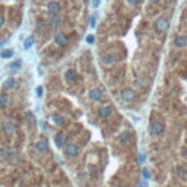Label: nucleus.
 I'll use <instances>...</instances> for the list:
<instances>
[{"label":"nucleus","instance_id":"nucleus-10","mask_svg":"<svg viewBox=\"0 0 187 187\" xmlns=\"http://www.w3.org/2000/svg\"><path fill=\"white\" fill-rule=\"evenodd\" d=\"M47 9H48V12H50V13L57 15V13L60 12V5H59L57 2H54V0H51V2L47 5Z\"/></svg>","mask_w":187,"mask_h":187},{"label":"nucleus","instance_id":"nucleus-8","mask_svg":"<svg viewBox=\"0 0 187 187\" xmlns=\"http://www.w3.org/2000/svg\"><path fill=\"white\" fill-rule=\"evenodd\" d=\"M89 98H91L92 101H100V100L103 98V89H100V88H93V89H91V92H89Z\"/></svg>","mask_w":187,"mask_h":187},{"label":"nucleus","instance_id":"nucleus-17","mask_svg":"<svg viewBox=\"0 0 187 187\" xmlns=\"http://www.w3.org/2000/svg\"><path fill=\"white\" fill-rule=\"evenodd\" d=\"M15 85H16L15 79H8V80L3 83V88H5L6 91H10V89H13V88H15Z\"/></svg>","mask_w":187,"mask_h":187},{"label":"nucleus","instance_id":"nucleus-7","mask_svg":"<svg viewBox=\"0 0 187 187\" xmlns=\"http://www.w3.org/2000/svg\"><path fill=\"white\" fill-rule=\"evenodd\" d=\"M54 43H56L59 47L66 45V44H67V35H66L64 32H57V34L54 35Z\"/></svg>","mask_w":187,"mask_h":187},{"label":"nucleus","instance_id":"nucleus-18","mask_svg":"<svg viewBox=\"0 0 187 187\" xmlns=\"http://www.w3.org/2000/svg\"><path fill=\"white\" fill-rule=\"evenodd\" d=\"M51 120H53L54 124H60V126L64 123V119H63V116H60V114H54V116L51 117Z\"/></svg>","mask_w":187,"mask_h":187},{"label":"nucleus","instance_id":"nucleus-33","mask_svg":"<svg viewBox=\"0 0 187 187\" xmlns=\"http://www.w3.org/2000/svg\"><path fill=\"white\" fill-rule=\"evenodd\" d=\"M140 187H148V183L143 180V181H140Z\"/></svg>","mask_w":187,"mask_h":187},{"label":"nucleus","instance_id":"nucleus-31","mask_svg":"<svg viewBox=\"0 0 187 187\" xmlns=\"http://www.w3.org/2000/svg\"><path fill=\"white\" fill-rule=\"evenodd\" d=\"M5 25V18H3V15H0V28H2Z\"/></svg>","mask_w":187,"mask_h":187},{"label":"nucleus","instance_id":"nucleus-26","mask_svg":"<svg viewBox=\"0 0 187 187\" xmlns=\"http://www.w3.org/2000/svg\"><path fill=\"white\" fill-rule=\"evenodd\" d=\"M19 66H21V63H19V61H13V63L10 64V69H12V70H18V69H19Z\"/></svg>","mask_w":187,"mask_h":187},{"label":"nucleus","instance_id":"nucleus-16","mask_svg":"<svg viewBox=\"0 0 187 187\" xmlns=\"http://www.w3.org/2000/svg\"><path fill=\"white\" fill-rule=\"evenodd\" d=\"M130 140H132V133L130 132H123L120 135V142L121 143H129Z\"/></svg>","mask_w":187,"mask_h":187},{"label":"nucleus","instance_id":"nucleus-19","mask_svg":"<svg viewBox=\"0 0 187 187\" xmlns=\"http://www.w3.org/2000/svg\"><path fill=\"white\" fill-rule=\"evenodd\" d=\"M9 103V97H8V93H0V105L2 107H6Z\"/></svg>","mask_w":187,"mask_h":187},{"label":"nucleus","instance_id":"nucleus-25","mask_svg":"<svg viewBox=\"0 0 187 187\" xmlns=\"http://www.w3.org/2000/svg\"><path fill=\"white\" fill-rule=\"evenodd\" d=\"M95 25H97V18L92 16L91 21H89V27H91V28H95Z\"/></svg>","mask_w":187,"mask_h":187},{"label":"nucleus","instance_id":"nucleus-1","mask_svg":"<svg viewBox=\"0 0 187 187\" xmlns=\"http://www.w3.org/2000/svg\"><path fill=\"white\" fill-rule=\"evenodd\" d=\"M164 130H165V126H164L162 121H152L151 126H149V133L155 137L161 136L164 133Z\"/></svg>","mask_w":187,"mask_h":187},{"label":"nucleus","instance_id":"nucleus-14","mask_svg":"<svg viewBox=\"0 0 187 187\" xmlns=\"http://www.w3.org/2000/svg\"><path fill=\"white\" fill-rule=\"evenodd\" d=\"M0 156H2L3 159H10L12 156H13V151L12 149H2V151H0Z\"/></svg>","mask_w":187,"mask_h":187},{"label":"nucleus","instance_id":"nucleus-2","mask_svg":"<svg viewBox=\"0 0 187 187\" xmlns=\"http://www.w3.org/2000/svg\"><path fill=\"white\" fill-rule=\"evenodd\" d=\"M154 27H155V31H156L158 34H164V32H167L168 28H170V21L165 19V18H159V19L155 22Z\"/></svg>","mask_w":187,"mask_h":187},{"label":"nucleus","instance_id":"nucleus-6","mask_svg":"<svg viewBox=\"0 0 187 187\" xmlns=\"http://www.w3.org/2000/svg\"><path fill=\"white\" fill-rule=\"evenodd\" d=\"M111 114H113V108H111L110 105H103V107L98 110V116H100V119H103V120L110 119Z\"/></svg>","mask_w":187,"mask_h":187},{"label":"nucleus","instance_id":"nucleus-9","mask_svg":"<svg viewBox=\"0 0 187 187\" xmlns=\"http://www.w3.org/2000/svg\"><path fill=\"white\" fill-rule=\"evenodd\" d=\"M35 149L40 154H47L48 152V142L47 140H38L35 145Z\"/></svg>","mask_w":187,"mask_h":187},{"label":"nucleus","instance_id":"nucleus-20","mask_svg":"<svg viewBox=\"0 0 187 187\" xmlns=\"http://www.w3.org/2000/svg\"><path fill=\"white\" fill-rule=\"evenodd\" d=\"M60 24H61V18H60L59 15H54L53 19H51V27H53V28H57Z\"/></svg>","mask_w":187,"mask_h":187},{"label":"nucleus","instance_id":"nucleus-23","mask_svg":"<svg viewBox=\"0 0 187 187\" xmlns=\"http://www.w3.org/2000/svg\"><path fill=\"white\" fill-rule=\"evenodd\" d=\"M32 43H34V40L29 37V38H27V40H25V43H24V47H25V48H29V47L32 45Z\"/></svg>","mask_w":187,"mask_h":187},{"label":"nucleus","instance_id":"nucleus-13","mask_svg":"<svg viewBox=\"0 0 187 187\" xmlns=\"http://www.w3.org/2000/svg\"><path fill=\"white\" fill-rule=\"evenodd\" d=\"M76 77H77L76 70L70 69V70H67V72H66V80H67V82H75V80H76Z\"/></svg>","mask_w":187,"mask_h":187},{"label":"nucleus","instance_id":"nucleus-32","mask_svg":"<svg viewBox=\"0 0 187 187\" xmlns=\"http://www.w3.org/2000/svg\"><path fill=\"white\" fill-rule=\"evenodd\" d=\"M139 161H140L142 164L145 162V155H143V154H140V155H139Z\"/></svg>","mask_w":187,"mask_h":187},{"label":"nucleus","instance_id":"nucleus-28","mask_svg":"<svg viewBox=\"0 0 187 187\" xmlns=\"http://www.w3.org/2000/svg\"><path fill=\"white\" fill-rule=\"evenodd\" d=\"M86 43H89V44L95 43V37H92V35H88V37H86Z\"/></svg>","mask_w":187,"mask_h":187},{"label":"nucleus","instance_id":"nucleus-3","mask_svg":"<svg viewBox=\"0 0 187 187\" xmlns=\"http://www.w3.org/2000/svg\"><path fill=\"white\" fill-rule=\"evenodd\" d=\"M120 97H121V101H123V103L130 104V103H133V101H135L136 93H135V91H133V89H123V91H121V93H120Z\"/></svg>","mask_w":187,"mask_h":187},{"label":"nucleus","instance_id":"nucleus-29","mask_svg":"<svg viewBox=\"0 0 187 187\" xmlns=\"http://www.w3.org/2000/svg\"><path fill=\"white\" fill-rule=\"evenodd\" d=\"M37 95H38V97H43V88H41V86L37 88Z\"/></svg>","mask_w":187,"mask_h":187},{"label":"nucleus","instance_id":"nucleus-24","mask_svg":"<svg viewBox=\"0 0 187 187\" xmlns=\"http://www.w3.org/2000/svg\"><path fill=\"white\" fill-rule=\"evenodd\" d=\"M142 175H143V178H145V180H148V178L151 177L149 170H148V168H143V170H142Z\"/></svg>","mask_w":187,"mask_h":187},{"label":"nucleus","instance_id":"nucleus-27","mask_svg":"<svg viewBox=\"0 0 187 187\" xmlns=\"http://www.w3.org/2000/svg\"><path fill=\"white\" fill-rule=\"evenodd\" d=\"M126 2H127V3L130 5V6H137L140 0H126Z\"/></svg>","mask_w":187,"mask_h":187},{"label":"nucleus","instance_id":"nucleus-22","mask_svg":"<svg viewBox=\"0 0 187 187\" xmlns=\"http://www.w3.org/2000/svg\"><path fill=\"white\" fill-rule=\"evenodd\" d=\"M12 54H13V51H12V50H3L0 56H2L3 59H9V57H12Z\"/></svg>","mask_w":187,"mask_h":187},{"label":"nucleus","instance_id":"nucleus-21","mask_svg":"<svg viewBox=\"0 0 187 187\" xmlns=\"http://www.w3.org/2000/svg\"><path fill=\"white\" fill-rule=\"evenodd\" d=\"M177 172H178L180 175H187V167H186V165H180V167L177 168Z\"/></svg>","mask_w":187,"mask_h":187},{"label":"nucleus","instance_id":"nucleus-11","mask_svg":"<svg viewBox=\"0 0 187 187\" xmlns=\"http://www.w3.org/2000/svg\"><path fill=\"white\" fill-rule=\"evenodd\" d=\"M3 129H5V133H8V135H13L16 132V126L12 121H5Z\"/></svg>","mask_w":187,"mask_h":187},{"label":"nucleus","instance_id":"nucleus-15","mask_svg":"<svg viewBox=\"0 0 187 187\" xmlns=\"http://www.w3.org/2000/svg\"><path fill=\"white\" fill-rule=\"evenodd\" d=\"M114 61H116V57H114V56H111V54L103 56V63H104L105 66H110V64H113Z\"/></svg>","mask_w":187,"mask_h":187},{"label":"nucleus","instance_id":"nucleus-12","mask_svg":"<svg viewBox=\"0 0 187 187\" xmlns=\"http://www.w3.org/2000/svg\"><path fill=\"white\" fill-rule=\"evenodd\" d=\"M56 145L59 146V148H63V146H66V136L63 135V133H59V135H56Z\"/></svg>","mask_w":187,"mask_h":187},{"label":"nucleus","instance_id":"nucleus-4","mask_svg":"<svg viewBox=\"0 0 187 187\" xmlns=\"http://www.w3.org/2000/svg\"><path fill=\"white\" fill-rule=\"evenodd\" d=\"M64 152H66V155H67V156L75 158V156H77V154H79V146H77L76 143H73V142L66 143V146H64Z\"/></svg>","mask_w":187,"mask_h":187},{"label":"nucleus","instance_id":"nucleus-34","mask_svg":"<svg viewBox=\"0 0 187 187\" xmlns=\"http://www.w3.org/2000/svg\"><path fill=\"white\" fill-rule=\"evenodd\" d=\"M159 0H151V3H158Z\"/></svg>","mask_w":187,"mask_h":187},{"label":"nucleus","instance_id":"nucleus-5","mask_svg":"<svg viewBox=\"0 0 187 187\" xmlns=\"http://www.w3.org/2000/svg\"><path fill=\"white\" fill-rule=\"evenodd\" d=\"M174 47H177V48L187 47V35H183V34L175 35L174 37Z\"/></svg>","mask_w":187,"mask_h":187},{"label":"nucleus","instance_id":"nucleus-30","mask_svg":"<svg viewBox=\"0 0 187 187\" xmlns=\"http://www.w3.org/2000/svg\"><path fill=\"white\" fill-rule=\"evenodd\" d=\"M92 6L93 8H98L100 6V0H92Z\"/></svg>","mask_w":187,"mask_h":187}]
</instances>
